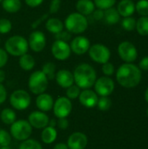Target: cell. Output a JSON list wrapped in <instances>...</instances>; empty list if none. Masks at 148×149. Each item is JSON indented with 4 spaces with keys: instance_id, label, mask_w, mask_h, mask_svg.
Returning <instances> with one entry per match:
<instances>
[{
    "instance_id": "277c9868",
    "label": "cell",
    "mask_w": 148,
    "mask_h": 149,
    "mask_svg": "<svg viewBox=\"0 0 148 149\" xmlns=\"http://www.w3.org/2000/svg\"><path fill=\"white\" fill-rule=\"evenodd\" d=\"M29 49L28 41L20 35H14L9 38L4 44V50L8 54L14 57H20L27 53Z\"/></svg>"
},
{
    "instance_id": "5bb4252c",
    "label": "cell",
    "mask_w": 148,
    "mask_h": 149,
    "mask_svg": "<svg viewBox=\"0 0 148 149\" xmlns=\"http://www.w3.org/2000/svg\"><path fill=\"white\" fill-rule=\"evenodd\" d=\"M27 120L29 121L32 128L43 129L49 125L50 118L44 112L38 110V111L31 112L29 114Z\"/></svg>"
},
{
    "instance_id": "ee69618b",
    "label": "cell",
    "mask_w": 148,
    "mask_h": 149,
    "mask_svg": "<svg viewBox=\"0 0 148 149\" xmlns=\"http://www.w3.org/2000/svg\"><path fill=\"white\" fill-rule=\"evenodd\" d=\"M43 1L44 0H24L25 3L31 8H36L39 6L43 3Z\"/></svg>"
},
{
    "instance_id": "db71d44e",
    "label": "cell",
    "mask_w": 148,
    "mask_h": 149,
    "mask_svg": "<svg viewBox=\"0 0 148 149\" xmlns=\"http://www.w3.org/2000/svg\"><path fill=\"white\" fill-rule=\"evenodd\" d=\"M2 1H3V0H0V3H1V2H2Z\"/></svg>"
},
{
    "instance_id": "9c48e42d",
    "label": "cell",
    "mask_w": 148,
    "mask_h": 149,
    "mask_svg": "<svg viewBox=\"0 0 148 149\" xmlns=\"http://www.w3.org/2000/svg\"><path fill=\"white\" fill-rule=\"evenodd\" d=\"M53 113L58 118H67L72 111V103L66 96L58 97L54 100L53 104Z\"/></svg>"
},
{
    "instance_id": "8fae6325",
    "label": "cell",
    "mask_w": 148,
    "mask_h": 149,
    "mask_svg": "<svg viewBox=\"0 0 148 149\" xmlns=\"http://www.w3.org/2000/svg\"><path fill=\"white\" fill-rule=\"evenodd\" d=\"M114 81L107 76H103L96 79L94 83L95 93L100 97L109 96L114 91Z\"/></svg>"
},
{
    "instance_id": "d4e9b609",
    "label": "cell",
    "mask_w": 148,
    "mask_h": 149,
    "mask_svg": "<svg viewBox=\"0 0 148 149\" xmlns=\"http://www.w3.org/2000/svg\"><path fill=\"white\" fill-rule=\"evenodd\" d=\"M0 120L3 124L10 126L17 120V113L12 108H3L0 113Z\"/></svg>"
},
{
    "instance_id": "603a6c76",
    "label": "cell",
    "mask_w": 148,
    "mask_h": 149,
    "mask_svg": "<svg viewBox=\"0 0 148 149\" xmlns=\"http://www.w3.org/2000/svg\"><path fill=\"white\" fill-rule=\"evenodd\" d=\"M64 23L57 17H51L48 18L46 23H45V28L46 30L52 33V34H57L60 31H62L64 30Z\"/></svg>"
},
{
    "instance_id": "bcb514c9",
    "label": "cell",
    "mask_w": 148,
    "mask_h": 149,
    "mask_svg": "<svg viewBox=\"0 0 148 149\" xmlns=\"http://www.w3.org/2000/svg\"><path fill=\"white\" fill-rule=\"evenodd\" d=\"M92 15H93V17L96 20H100V19L104 18V10H100V9H98L97 10H94L92 12Z\"/></svg>"
},
{
    "instance_id": "c3c4849f",
    "label": "cell",
    "mask_w": 148,
    "mask_h": 149,
    "mask_svg": "<svg viewBox=\"0 0 148 149\" xmlns=\"http://www.w3.org/2000/svg\"><path fill=\"white\" fill-rule=\"evenodd\" d=\"M6 75H5V72L2 69H0V83L3 84V82L5 80Z\"/></svg>"
},
{
    "instance_id": "d6986e66",
    "label": "cell",
    "mask_w": 148,
    "mask_h": 149,
    "mask_svg": "<svg viewBox=\"0 0 148 149\" xmlns=\"http://www.w3.org/2000/svg\"><path fill=\"white\" fill-rule=\"evenodd\" d=\"M53 104H54V100H53L52 96L46 93L38 94L36 99L37 107L38 108L39 111H42L44 113L52 110Z\"/></svg>"
},
{
    "instance_id": "f6af8a7d",
    "label": "cell",
    "mask_w": 148,
    "mask_h": 149,
    "mask_svg": "<svg viewBox=\"0 0 148 149\" xmlns=\"http://www.w3.org/2000/svg\"><path fill=\"white\" fill-rule=\"evenodd\" d=\"M139 68L140 70H143V71H146V72H148V56L143 58L140 64H139Z\"/></svg>"
},
{
    "instance_id": "30bf717a",
    "label": "cell",
    "mask_w": 148,
    "mask_h": 149,
    "mask_svg": "<svg viewBox=\"0 0 148 149\" xmlns=\"http://www.w3.org/2000/svg\"><path fill=\"white\" fill-rule=\"evenodd\" d=\"M120 58L126 63H133L137 59L138 51L135 45L129 41H123L118 46Z\"/></svg>"
},
{
    "instance_id": "7a4b0ae2",
    "label": "cell",
    "mask_w": 148,
    "mask_h": 149,
    "mask_svg": "<svg viewBox=\"0 0 148 149\" xmlns=\"http://www.w3.org/2000/svg\"><path fill=\"white\" fill-rule=\"evenodd\" d=\"M73 78L74 84L80 89H89L94 86L97 79V72L95 69L89 64L82 63L74 69Z\"/></svg>"
},
{
    "instance_id": "7dc6e473",
    "label": "cell",
    "mask_w": 148,
    "mask_h": 149,
    "mask_svg": "<svg viewBox=\"0 0 148 149\" xmlns=\"http://www.w3.org/2000/svg\"><path fill=\"white\" fill-rule=\"evenodd\" d=\"M53 149H69L68 146L66 143H64V142H58L57 144L54 145Z\"/></svg>"
},
{
    "instance_id": "ab89813d",
    "label": "cell",
    "mask_w": 148,
    "mask_h": 149,
    "mask_svg": "<svg viewBox=\"0 0 148 149\" xmlns=\"http://www.w3.org/2000/svg\"><path fill=\"white\" fill-rule=\"evenodd\" d=\"M61 3H62L61 0H51V3H50V6H49L50 13H51V14L57 13L59 10L60 7H61Z\"/></svg>"
},
{
    "instance_id": "484cf974",
    "label": "cell",
    "mask_w": 148,
    "mask_h": 149,
    "mask_svg": "<svg viewBox=\"0 0 148 149\" xmlns=\"http://www.w3.org/2000/svg\"><path fill=\"white\" fill-rule=\"evenodd\" d=\"M104 18L108 24H115L120 22V15L119 14L117 9L111 7L104 10Z\"/></svg>"
},
{
    "instance_id": "e575fe53",
    "label": "cell",
    "mask_w": 148,
    "mask_h": 149,
    "mask_svg": "<svg viewBox=\"0 0 148 149\" xmlns=\"http://www.w3.org/2000/svg\"><path fill=\"white\" fill-rule=\"evenodd\" d=\"M11 138L12 137L8 131L0 128V148L10 146L11 142Z\"/></svg>"
},
{
    "instance_id": "9a60e30c",
    "label": "cell",
    "mask_w": 148,
    "mask_h": 149,
    "mask_svg": "<svg viewBox=\"0 0 148 149\" xmlns=\"http://www.w3.org/2000/svg\"><path fill=\"white\" fill-rule=\"evenodd\" d=\"M66 144L69 149H85L88 144V138L82 132H74L68 137Z\"/></svg>"
},
{
    "instance_id": "f35d334b",
    "label": "cell",
    "mask_w": 148,
    "mask_h": 149,
    "mask_svg": "<svg viewBox=\"0 0 148 149\" xmlns=\"http://www.w3.org/2000/svg\"><path fill=\"white\" fill-rule=\"evenodd\" d=\"M114 71H115L114 65L109 61L102 65V72L105 74V76H107V77L112 76L114 73Z\"/></svg>"
},
{
    "instance_id": "6da1fadb",
    "label": "cell",
    "mask_w": 148,
    "mask_h": 149,
    "mask_svg": "<svg viewBox=\"0 0 148 149\" xmlns=\"http://www.w3.org/2000/svg\"><path fill=\"white\" fill-rule=\"evenodd\" d=\"M118 83L125 88H133L141 80V70L132 63L121 65L116 72Z\"/></svg>"
},
{
    "instance_id": "f907efd6",
    "label": "cell",
    "mask_w": 148,
    "mask_h": 149,
    "mask_svg": "<svg viewBox=\"0 0 148 149\" xmlns=\"http://www.w3.org/2000/svg\"><path fill=\"white\" fill-rule=\"evenodd\" d=\"M145 99H146V100L147 101L148 103V87L147 89V91H146V93H145Z\"/></svg>"
},
{
    "instance_id": "7402d4cb",
    "label": "cell",
    "mask_w": 148,
    "mask_h": 149,
    "mask_svg": "<svg viewBox=\"0 0 148 149\" xmlns=\"http://www.w3.org/2000/svg\"><path fill=\"white\" fill-rule=\"evenodd\" d=\"M58 137V131L56 127L47 126L44 128H43L42 133H41V141L43 143L46 145H50L53 143Z\"/></svg>"
},
{
    "instance_id": "2e32d148",
    "label": "cell",
    "mask_w": 148,
    "mask_h": 149,
    "mask_svg": "<svg viewBox=\"0 0 148 149\" xmlns=\"http://www.w3.org/2000/svg\"><path fill=\"white\" fill-rule=\"evenodd\" d=\"M91 46L90 40L84 36H77L74 38L70 45L71 50L76 55H83L86 53Z\"/></svg>"
},
{
    "instance_id": "5b68a950",
    "label": "cell",
    "mask_w": 148,
    "mask_h": 149,
    "mask_svg": "<svg viewBox=\"0 0 148 149\" xmlns=\"http://www.w3.org/2000/svg\"><path fill=\"white\" fill-rule=\"evenodd\" d=\"M48 85L49 79L42 71H35L29 77L28 87L33 94L38 95L45 93L48 88Z\"/></svg>"
},
{
    "instance_id": "83f0119b",
    "label": "cell",
    "mask_w": 148,
    "mask_h": 149,
    "mask_svg": "<svg viewBox=\"0 0 148 149\" xmlns=\"http://www.w3.org/2000/svg\"><path fill=\"white\" fill-rule=\"evenodd\" d=\"M135 29L140 36H148V17H140L136 21Z\"/></svg>"
},
{
    "instance_id": "60d3db41",
    "label": "cell",
    "mask_w": 148,
    "mask_h": 149,
    "mask_svg": "<svg viewBox=\"0 0 148 149\" xmlns=\"http://www.w3.org/2000/svg\"><path fill=\"white\" fill-rule=\"evenodd\" d=\"M9 54L4 49L0 48V69H2L8 62L9 59Z\"/></svg>"
},
{
    "instance_id": "f1b7e54d",
    "label": "cell",
    "mask_w": 148,
    "mask_h": 149,
    "mask_svg": "<svg viewBox=\"0 0 148 149\" xmlns=\"http://www.w3.org/2000/svg\"><path fill=\"white\" fill-rule=\"evenodd\" d=\"M49 80L54 79L56 75V65L53 62H46L42 66L41 70Z\"/></svg>"
},
{
    "instance_id": "8d00e7d4",
    "label": "cell",
    "mask_w": 148,
    "mask_h": 149,
    "mask_svg": "<svg viewBox=\"0 0 148 149\" xmlns=\"http://www.w3.org/2000/svg\"><path fill=\"white\" fill-rule=\"evenodd\" d=\"M12 24L7 18L0 19V34H7L11 31Z\"/></svg>"
},
{
    "instance_id": "4fadbf2b",
    "label": "cell",
    "mask_w": 148,
    "mask_h": 149,
    "mask_svg": "<svg viewBox=\"0 0 148 149\" xmlns=\"http://www.w3.org/2000/svg\"><path fill=\"white\" fill-rule=\"evenodd\" d=\"M28 41V45H29V48L33 51L34 52H42L45 45H46V38L44 32L40 31H32L30 36H29V39Z\"/></svg>"
},
{
    "instance_id": "d6a6232c",
    "label": "cell",
    "mask_w": 148,
    "mask_h": 149,
    "mask_svg": "<svg viewBox=\"0 0 148 149\" xmlns=\"http://www.w3.org/2000/svg\"><path fill=\"white\" fill-rule=\"evenodd\" d=\"M121 25L124 30H126L127 31H132L136 27V20L133 17H124V19L121 22Z\"/></svg>"
},
{
    "instance_id": "cb8c5ba5",
    "label": "cell",
    "mask_w": 148,
    "mask_h": 149,
    "mask_svg": "<svg viewBox=\"0 0 148 149\" xmlns=\"http://www.w3.org/2000/svg\"><path fill=\"white\" fill-rule=\"evenodd\" d=\"M18 64L22 70L25 72H29V71H31L35 67L36 61H35V58L31 54L24 53L19 57Z\"/></svg>"
},
{
    "instance_id": "1f68e13d",
    "label": "cell",
    "mask_w": 148,
    "mask_h": 149,
    "mask_svg": "<svg viewBox=\"0 0 148 149\" xmlns=\"http://www.w3.org/2000/svg\"><path fill=\"white\" fill-rule=\"evenodd\" d=\"M96 107H98V108L100 111H107L112 107V100L108 96L100 97L98 100V103Z\"/></svg>"
},
{
    "instance_id": "7bdbcfd3",
    "label": "cell",
    "mask_w": 148,
    "mask_h": 149,
    "mask_svg": "<svg viewBox=\"0 0 148 149\" xmlns=\"http://www.w3.org/2000/svg\"><path fill=\"white\" fill-rule=\"evenodd\" d=\"M7 99V91L3 84L0 83V105L4 103Z\"/></svg>"
},
{
    "instance_id": "d590c367",
    "label": "cell",
    "mask_w": 148,
    "mask_h": 149,
    "mask_svg": "<svg viewBox=\"0 0 148 149\" xmlns=\"http://www.w3.org/2000/svg\"><path fill=\"white\" fill-rule=\"evenodd\" d=\"M93 3L95 4V7L105 10L106 9L113 7L116 3V0H94Z\"/></svg>"
},
{
    "instance_id": "74e56055",
    "label": "cell",
    "mask_w": 148,
    "mask_h": 149,
    "mask_svg": "<svg viewBox=\"0 0 148 149\" xmlns=\"http://www.w3.org/2000/svg\"><path fill=\"white\" fill-rule=\"evenodd\" d=\"M56 40H61V41H65V42H68L71 40L72 38V33L69 32L68 31H62L57 34L54 35Z\"/></svg>"
},
{
    "instance_id": "ffe728a7",
    "label": "cell",
    "mask_w": 148,
    "mask_h": 149,
    "mask_svg": "<svg viewBox=\"0 0 148 149\" xmlns=\"http://www.w3.org/2000/svg\"><path fill=\"white\" fill-rule=\"evenodd\" d=\"M117 10L124 17H131L135 11V4L133 0H121L118 3Z\"/></svg>"
},
{
    "instance_id": "681fc988",
    "label": "cell",
    "mask_w": 148,
    "mask_h": 149,
    "mask_svg": "<svg viewBox=\"0 0 148 149\" xmlns=\"http://www.w3.org/2000/svg\"><path fill=\"white\" fill-rule=\"evenodd\" d=\"M49 126L53 127H57V120H50Z\"/></svg>"
},
{
    "instance_id": "7c38bea8",
    "label": "cell",
    "mask_w": 148,
    "mask_h": 149,
    "mask_svg": "<svg viewBox=\"0 0 148 149\" xmlns=\"http://www.w3.org/2000/svg\"><path fill=\"white\" fill-rule=\"evenodd\" d=\"M71 47L67 42L61 40H55L51 45V53L52 56L60 61L66 60L71 56Z\"/></svg>"
},
{
    "instance_id": "f5cc1de1",
    "label": "cell",
    "mask_w": 148,
    "mask_h": 149,
    "mask_svg": "<svg viewBox=\"0 0 148 149\" xmlns=\"http://www.w3.org/2000/svg\"><path fill=\"white\" fill-rule=\"evenodd\" d=\"M147 116H148V109H147Z\"/></svg>"
},
{
    "instance_id": "11a10c76",
    "label": "cell",
    "mask_w": 148,
    "mask_h": 149,
    "mask_svg": "<svg viewBox=\"0 0 148 149\" xmlns=\"http://www.w3.org/2000/svg\"><path fill=\"white\" fill-rule=\"evenodd\" d=\"M0 42H1V38H0Z\"/></svg>"
},
{
    "instance_id": "b9f144b4",
    "label": "cell",
    "mask_w": 148,
    "mask_h": 149,
    "mask_svg": "<svg viewBox=\"0 0 148 149\" xmlns=\"http://www.w3.org/2000/svg\"><path fill=\"white\" fill-rule=\"evenodd\" d=\"M57 126L60 130H66L69 127V120L67 118H60L57 120Z\"/></svg>"
},
{
    "instance_id": "52a82bcc",
    "label": "cell",
    "mask_w": 148,
    "mask_h": 149,
    "mask_svg": "<svg viewBox=\"0 0 148 149\" xmlns=\"http://www.w3.org/2000/svg\"><path fill=\"white\" fill-rule=\"evenodd\" d=\"M10 106L17 111L26 110L31 102V98L29 93L24 89H17L11 93L10 95Z\"/></svg>"
},
{
    "instance_id": "4dcf8cb0",
    "label": "cell",
    "mask_w": 148,
    "mask_h": 149,
    "mask_svg": "<svg viewBox=\"0 0 148 149\" xmlns=\"http://www.w3.org/2000/svg\"><path fill=\"white\" fill-rule=\"evenodd\" d=\"M135 10L142 17H148V0H139L135 4Z\"/></svg>"
},
{
    "instance_id": "e0dca14e",
    "label": "cell",
    "mask_w": 148,
    "mask_h": 149,
    "mask_svg": "<svg viewBox=\"0 0 148 149\" xmlns=\"http://www.w3.org/2000/svg\"><path fill=\"white\" fill-rule=\"evenodd\" d=\"M99 100L98 94L95 91L89 89H83L79 96V100L80 104L86 108H93L97 106Z\"/></svg>"
},
{
    "instance_id": "8992f818",
    "label": "cell",
    "mask_w": 148,
    "mask_h": 149,
    "mask_svg": "<svg viewBox=\"0 0 148 149\" xmlns=\"http://www.w3.org/2000/svg\"><path fill=\"white\" fill-rule=\"evenodd\" d=\"M10 134L15 140L24 141L31 137L32 134V127L26 120H17L10 125Z\"/></svg>"
},
{
    "instance_id": "44dd1931",
    "label": "cell",
    "mask_w": 148,
    "mask_h": 149,
    "mask_svg": "<svg viewBox=\"0 0 148 149\" xmlns=\"http://www.w3.org/2000/svg\"><path fill=\"white\" fill-rule=\"evenodd\" d=\"M76 10L77 12L86 17L92 14L95 10V4L92 0H78L76 3Z\"/></svg>"
},
{
    "instance_id": "4316f807",
    "label": "cell",
    "mask_w": 148,
    "mask_h": 149,
    "mask_svg": "<svg viewBox=\"0 0 148 149\" xmlns=\"http://www.w3.org/2000/svg\"><path fill=\"white\" fill-rule=\"evenodd\" d=\"M2 7L6 12L16 13L21 9L22 3L20 0H3Z\"/></svg>"
},
{
    "instance_id": "836d02e7",
    "label": "cell",
    "mask_w": 148,
    "mask_h": 149,
    "mask_svg": "<svg viewBox=\"0 0 148 149\" xmlns=\"http://www.w3.org/2000/svg\"><path fill=\"white\" fill-rule=\"evenodd\" d=\"M81 89L77 86V85H72L71 86H69L68 88H66V97L69 100H76L79 98V94H80Z\"/></svg>"
},
{
    "instance_id": "ba28073f",
    "label": "cell",
    "mask_w": 148,
    "mask_h": 149,
    "mask_svg": "<svg viewBox=\"0 0 148 149\" xmlns=\"http://www.w3.org/2000/svg\"><path fill=\"white\" fill-rule=\"evenodd\" d=\"M88 54L92 61L101 65L108 62L111 58V52L109 48L102 44H95L90 46Z\"/></svg>"
},
{
    "instance_id": "ac0fdd59",
    "label": "cell",
    "mask_w": 148,
    "mask_h": 149,
    "mask_svg": "<svg viewBox=\"0 0 148 149\" xmlns=\"http://www.w3.org/2000/svg\"><path fill=\"white\" fill-rule=\"evenodd\" d=\"M55 79L57 84L62 88H68L74 84L73 73L67 69H61L56 72Z\"/></svg>"
},
{
    "instance_id": "816d5d0a",
    "label": "cell",
    "mask_w": 148,
    "mask_h": 149,
    "mask_svg": "<svg viewBox=\"0 0 148 149\" xmlns=\"http://www.w3.org/2000/svg\"><path fill=\"white\" fill-rule=\"evenodd\" d=\"M0 149H11L10 146H7V147H1Z\"/></svg>"
},
{
    "instance_id": "3957f363",
    "label": "cell",
    "mask_w": 148,
    "mask_h": 149,
    "mask_svg": "<svg viewBox=\"0 0 148 149\" xmlns=\"http://www.w3.org/2000/svg\"><path fill=\"white\" fill-rule=\"evenodd\" d=\"M66 31L72 34H81L88 28V20L85 16L79 13L72 12L69 14L64 24Z\"/></svg>"
},
{
    "instance_id": "f546056e",
    "label": "cell",
    "mask_w": 148,
    "mask_h": 149,
    "mask_svg": "<svg viewBox=\"0 0 148 149\" xmlns=\"http://www.w3.org/2000/svg\"><path fill=\"white\" fill-rule=\"evenodd\" d=\"M18 149H43L41 143L34 139H27L21 141Z\"/></svg>"
}]
</instances>
